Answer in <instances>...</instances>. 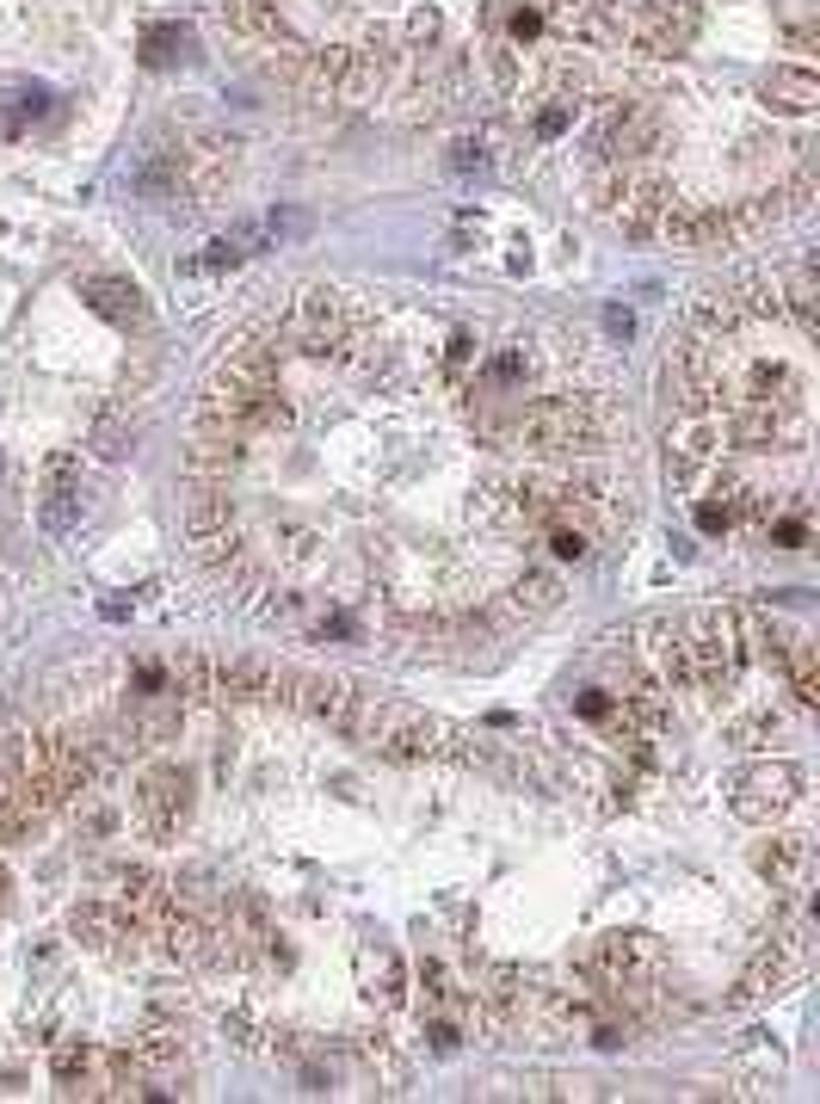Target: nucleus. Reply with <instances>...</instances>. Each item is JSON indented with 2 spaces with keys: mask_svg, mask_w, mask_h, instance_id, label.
Here are the masks:
<instances>
[{
  "mask_svg": "<svg viewBox=\"0 0 820 1104\" xmlns=\"http://www.w3.org/2000/svg\"><path fill=\"white\" fill-rule=\"evenodd\" d=\"M345 734L383 759H401V765L450 759V741H457V729H445L438 716H426L413 704H389V697H364V710H358V722Z\"/></svg>",
  "mask_w": 820,
  "mask_h": 1104,
  "instance_id": "f257e3e1",
  "label": "nucleus"
},
{
  "mask_svg": "<svg viewBox=\"0 0 820 1104\" xmlns=\"http://www.w3.org/2000/svg\"><path fill=\"white\" fill-rule=\"evenodd\" d=\"M685 648H691V685L703 692H728L746 673V612H697L685 624Z\"/></svg>",
  "mask_w": 820,
  "mask_h": 1104,
  "instance_id": "f03ea898",
  "label": "nucleus"
},
{
  "mask_svg": "<svg viewBox=\"0 0 820 1104\" xmlns=\"http://www.w3.org/2000/svg\"><path fill=\"white\" fill-rule=\"evenodd\" d=\"M291 340L309 352V359H358V346H364V321H358V309L345 303L340 291L315 284V291H303L296 309H291Z\"/></svg>",
  "mask_w": 820,
  "mask_h": 1104,
  "instance_id": "7ed1b4c3",
  "label": "nucleus"
},
{
  "mask_svg": "<svg viewBox=\"0 0 820 1104\" xmlns=\"http://www.w3.org/2000/svg\"><path fill=\"white\" fill-rule=\"evenodd\" d=\"M512 439L537 451H586L598 444V413L580 395H543L512 413Z\"/></svg>",
  "mask_w": 820,
  "mask_h": 1104,
  "instance_id": "20e7f679",
  "label": "nucleus"
},
{
  "mask_svg": "<svg viewBox=\"0 0 820 1104\" xmlns=\"http://www.w3.org/2000/svg\"><path fill=\"white\" fill-rule=\"evenodd\" d=\"M186 531H192V556L223 568L228 556H241V506L228 500V481H192L186 500Z\"/></svg>",
  "mask_w": 820,
  "mask_h": 1104,
  "instance_id": "39448f33",
  "label": "nucleus"
},
{
  "mask_svg": "<svg viewBox=\"0 0 820 1104\" xmlns=\"http://www.w3.org/2000/svg\"><path fill=\"white\" fill-rule=\"evenodd\" d=\"M795 802H802V765H790V759H759V765L734 772V784H728V809L753 827L778 821Z\"/></svg>",
  "mask_w": 820,
  "mask_h": 1104,
  "instance_id": "423d86ee",
  "label": "nucleus"
},
{
  "mask_svg": "<svg viewBox=\"0 0 820 1104\" xmlns=\"http://www.w3.org/2000/svg\"><path fill=\"white\" fill-rule=\"evenodd\" d=\"M0 759H7V790H13V802H26L31 814H50V809H62V784H56V772H50V753H43V741L38 734H26V729H7L0 734Z\"/></svg>",
  "mask_w": 820,
  "mask_h": 1104,
  "instance_id": "0eeeda50",
  "label": "nucleus"
},
{
  "mask_svg": "<svg viewBox=\"0 0 820 1104\" xmlns=\"http://www.w3.org/2000/svg\"><path fill=\"white\" fill-rule=\"evenodd\" d=\"M136 821L148 839H173L192 821V778L179 765H148L136 784Z\"/></svg>",
  "mask_w": 820,
  "mask_h": 1104,
  "instance_id": "6e6552de",
  "label": "nucleus"
},
{
  "mask_svg": "<svg viewBox=\"0 0 820 1104\" xmlns=\"http://www.w3.org/2000/svg\"><path fill=\"white\" fill-rule=\"evenodd\" d=\"M43 753H50V772H56V784H62V797H75V790H94L99 772L111 765L106 734L87 729V722H68L56 741H43Z\"/></svg>",
  "mask_w": 820,
  "mask_h": 1104,
  "instance_id": "1a4fd4ad",
  "label": "nucleus"
},
{
  "mask_svg": "<svg viewBox=\"0 0 820 1104\" xmlns=\"http://www.w3.org/2000/svg\"><path fill=\"white\" fill-rule=\"evenodd\" d=\"M364 685H352L345 673H296L291 678V710H309L315 722H328V729H352L358 710H364Z\"/></svg>",
  "mask_w": 820,
  "mask_h": 1104,
  "instance_id": "9d476101",
  "label": "nucleus"
},
{
  "mask_svg": "<svg viewBox=\"0 0 820 1104\" xmlns=\"http://www.w3.org/2000/svg\"><path fill=\"white\" fill-rule=\"evenodd\" d=\"M697 26H703V0H648V7L629 19V38L648 56H673L697 38Z\"/></svg>",
  "mask_w": 820,
  "mask_h": 1104,
  "instance_id": "9b49d317",
  "label": "nucleus"
},
{
  "mask_svg": "<svg viewBox=\"0 0 820 1104\" xmlns=\"http://www.w3.org/2000/svg\"><path fill=\"white\" fill-rule=\"evenodd\" d=\"M75 938H80L87 950H99V957L124 963V957H136L143 919H136L124 901H80V907H75Z\"/></svg>",
  "mask_w": 820,
  "mask_h": 1104,
  "instance_id": "f8f14e48",
  "label": "nucleus"
},
{
  "mask_svg": "<svg viewBox=\"0 0 820 1104\" xmlns=\"http://www.w3.org/2000/svg\"><path fill=\"white\" fill-rule=\"evenodd\" d=\"M654 148H661V118L648 106H623L605 118V130L593 143V160H611V167H629L635 174V160L654 155Z\"/></svg>",
  "mask_w": 820,
  "mask_h": 1104,
  "instance_id": "ddd939ff",
  "label": "nucleus"
},
{
  "mask_svg": "<svg viewBox=\"0 0 820 1104\" xmlns=\"http://www.w3.org/2000/svg\"><path fill=\"white\" fill-rule=\"evenodd\" d=\"M715 444H722L715 427H703V413H691L685 427L666 439V481H673V488H697L715 469Z\"/></svg>",
  "mask_w": 820,
  "mask_h": 1104,
  "instance_id": "4468645a",
  "label": "nucleus"
},
{
  "mask_svg": "<svg viewBox=\"0 0 820 1104\" xmlns=\"http://www.w3.org/2000/svg\"><path fill=\"white\" fill-rule=\"evenodd\" d=\"M358 987H364V999L383 1006V1012L401 1006V999H408V963H401V950L364 938V945H358Z\"/></svg>",
  "mask_w": 820,
  "mask_h": 1104,
  "instance_id": "2eb2a0df",
  "label": "nucleus"
},
{
  "mask_svg": "<svg viewBox=\"0 0 820 1104\" xmlns=\"http://www.w3.org/2000/svg\"><path fill=\"white\" fill-rule=\"evenodd\" d=\"M642 661L661 678L666 692H691V648H685V624H648L642 629Z\"/></svg>",
  "mask_w": 820,
  "mask_h": 1104,
  "instance_id": "dca6fc26",
  "label": "nucleus"
},
{
  "mask_svg": "<svg viewBox=\"0 0 820 1104\" xmlns=\"http://www.w3.org/2000/svg\"><path fill=\"white\" fill-rule=\"evenodd\" d=\"M661 235L673 247H715V241H734V216L715 211V204H673Z\"/></svg>",
  "mask_w": 820,
  "mask_h": 1104,
  "instance_id": "f3484780",
  "label": "nucleus"
},
{
  "mask_svg": "<svg viewBox=\"0 0 820 1104\" xmlns=\"http://www.w3.org/2000/svg\"><path fill=\"white\" fill-rule=\"evenodd\" d=\"M808 870H814V839L808 833H778L771 846H759V877L771 889H802Z\"/></svg>",
  "mask_w": 820,
  "mask_h": 1104,
  "instance_id": "a211bd4d",
  "label": "nucleus"
},
{
  "mask_svg": "<svg viewBox=\"0 0 820 1104\" xmlns=\"http://www.w3.org/2000/svg\"><path fill=\"white\" fill-rule=\"evenodd\" d=\"M216 13H223V26L235 31L241 43H284L291 38L279 0H216Z\"/></svg>",
  "mask_w": 820,
  "mask_h": 1104,
  "instance_id": "6ab92c4d",
  "label": "nucleus"
},
{
  "mask_svg": "<svg viewBox=\"0 0 820 1104\" xmlns=\"http://www.w3.org/2000/svg\"><path fill=\"white\" fill-rule=\"evenodd\" d=\"M38 525L50 537H68L80 525V488H75V463H68V457H50V488H43Z\"/></svg>",
  "mask_w": 820,
  "mask_h": 1104,
  "instance_id": "aec40b11",
  "label": "nucleus"
},
{
  "mask_svg": "<svg viewBox=\"0 0 820 1104\" xmlns=\"http://www.w3.org/2000/svg\"><path fill=\"white\" fill-rule=\"evenodd\" d=\"M87 303H94V315H106L111 328H148V296L136 291L130 279H87Z\"/></svg>",
  "mask_w": 820,
  "mask_h": 1104,
  "instance_id": "412c9836",
  "label": "nucleus"
},
{
  "mask_svg": "<svg viewBox=\"0 0 820 1104\" xmlns=\"http://www.w3.org/2000/svg\"><path fill=\"white\" fill-rule=\"evenodd\" d=\"M759 99L778 106V111H814L820 80H814V68H771V75L759 80Z\"/></svg>",
  "mask_w": 820,
  "mask_h": 1104,
  "instance_id": "4be33fe9",
  "label": "nucleus"
},
{
  "mask_svg": "<svg viewBox=\"0 0 820 1104\" xmlns=\"http://www.w3.org/2000/svg\"><path fill=\"white\" fill-rule=\"evenodd\" d=\"M562 605V580L549 568H530L512 580V593H506V612L512 617H543V612H556Z\"/></svg>",
  "mask_w": 820,
  "mask_h": 1104,
  "instance_id": "5701e85b",
  "label": "nucleus"
},
{
  "mask_svg": "<svg viewBox=\"0 0 820 1104\" xmlns=\"http://www.w3.org/2000/svg\"><path fill=\"white\" fill-rule=\"evenodd\" d=\"M783 673H790V692H795V704H820V654H814V642H795V654L783 661Z\"/></svg>",
  "mask_w": 820,
  "mask_h": 1104,
  "instance_id": "b1692460",
  "label": "nucleus"
},
{
  "mask_svg": "<svg viewBox=\"0 0 820 1104\" xmlns=\"http://www.w3.org/2000/svg\"><path fill=\"white\" fill-rule=\"evenodd\" d=\"M778 303L795 315V328L814 333V266H795L790 279L778 284Z\"/></svg>",
  "mask_w": 820,
  "mask_h": 1104,
  "instance_id": "393cba45",
  "label": "nucleus"
},
{
  "mask_svg": "<svg viewBox=\"0 0 820 1104\" xmlns=\"http://www.w3.org/2000/svg\"><path fill=\"white\" fill-rule=\"evenodd\" d=\"M179 56H192V31L186 26H148L143 31V62L148 68H167V62H179Z\"/></svg>",
  "mask_w": 820,
  "mask_h": 1104,
  "instance_id": "a878e982",
  "label": "nucleus"
},
{
  "mask_svg": "<svg viewBox=\"0 0 820 1104\" xmlns=\"http://www.w3.org/2000/svg\"><path fill=\"white\" fill-rule=\"evenodd\" d=\"M778 19H783V31H790L795 43H814V38H820V26H814V0H778Z\"/></svg>",
  "mask_w": 820,
  "mask_h": 1104,
  "instance_id": "bb28decb",
  "label": "nucleus"
},
{
  "mask_svg": "<svg viewBox=\"0 0 820 1104\" xmlns=\"http://www.w3.org/2000/svg\"><path fill=\"white\" fill-rule=\"evenodd\" d=\"M765 734H778V716H771V710H753V716L728 722V741H734V746H759Z\"/></svg>",
  "mask_w": 820,
  "mask_h": 1104,
  "instance_id": "cd10ccee",
  "label": "nucleus"
},
{
  "mask_svg": "<svg viewBox=\"0 0 820 1104\" xmlns=\"http://www.w3.org/2000/svg\"><path fill=\"white\" fill-rule=\"evenodd\" d=\"M260 228H265V241H296V235H309V211H272Z\"/></svg>",
  "mask_w": 820,
  "mask_h": 1104,
  "instance_id": "c85d7f7f",
  "label": "nucleus"
},
{
  "mask_svg": "<svg viewBox=\"0 0 820 1104\" xmlns=\"http://www.w3.org/2000/svg\"><path fill=\"white\" fill-rule=\"evenodd\" d=\"M476 167H488V148H481L476 136L450 143V174H476Z\"/></svg>",
  "mask_w": 820,
  "mask_h": 1104,
  "instance_id": "c756f323",
  "label": "nucleus"
},
{
  "mask_svg": "<svg viewBox=\"0 0 820 1104\" xmlns=\"http://www.w3.org/2000/svg\"><path fill=\"white\" fill-rule=\"evenodd\" d=\"M562 130H568V99L543 106V118H537V136H562Z\"/></svg>",
  "mask_w": 820,
  "mask_h": 1104,
  "instance_id": "7c9ffc66",
  "label": "nucleus"
},
{
  "mask_svg": "<svg viewBox=\"0 0 820 1104\" xmlns=\"http://www.w3.org/2000/svg\"><path fill=\"white\" fill-rule=\"evenodd\" d=\"M697 525H703V531H734V512H728V500H722V506H697Z\"/></svg>",
  "mask_w": 820,
  "mask_h": 1104,
  "instance_id": "2f4dec72",
  "label": "nucleus"
},
{
  "mask_svg": "<svg viewBox=\"0 0 820 1104\" xmlns=\"http://www.w3.org/2000/svg\"><path fill=\"white\" fill-rule=\"evenodd\" d=\"M580 716L605 722V716H611V697H605V692H586V697H580Z\"/></svg>",
  "mask_w": 820,
  "mask_h": 1104,
  "instance_id": "473e14b6",
  "label": "nucleus"
},
{
  "mask_svg": "<svg viewBox=\"0 0 820 1104\" xmlns=\"http://www.w3.org/2000/svg\"><path fill=\"white\" fill-rule=\"evenodd\" d=\"M99 457H124V427H99Z\"/></svg>",
  "mask_w": 820,
  "mask_h": 1104,
  "instance_id": "72a5a7b5",
  "label": "nucleus"
},
{
  "mask_svg": "<svg viewBox=\"0 0 820 1104\" xmlns=\"http://www.w3.org/2000/svg\"><path fill=\"white\" fill-rule=\"evenodd\" d=\"M605 328H611V333H623V340H629V333H635V315H629V309H605Z\"/></svg>",
  "mask_w": 820,
  "mask_h": 1104,
  "instance_id": "f704fd0d",
  "label": "nucleus"
},
{
  "mask_svg": "<svg viewBox=\"0 0 820 1104\" xmlns=\"http://www.w3.org/2000/svg\"><path fill=\"white\" fill-rule=\"evenodd\" d=\"M0 901H7V870H0Z\"/></svg>",
  "mask_w": 820,
  "mask_h": 1104,
  "instance_id": "c9c22d12",
  "label": "nucleus"
},
{
  "mask_svg": "<svg viewBox=\"0 0 820 1104\" xmlns=\"http://www.w3.org/2000/svg\"><path fill=\"white\" fill-rule=\"evenodd\" d=\"M0 476H7V457H0Z\"/></svg>",
  "mask_w": 820,
  "mask_h": 1104,
  "instance_id": "e433bc0d",
  "label": "nucleus"
}]
</instances>
